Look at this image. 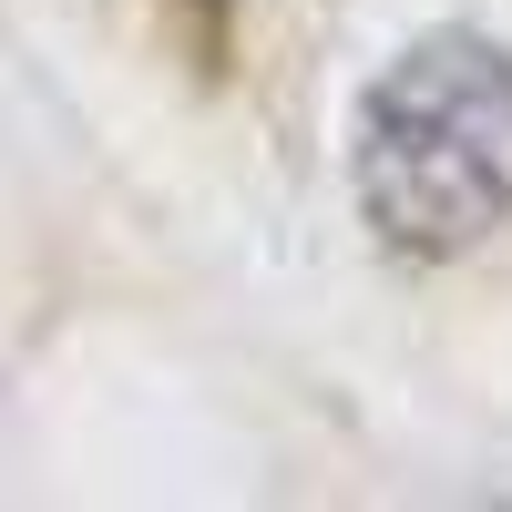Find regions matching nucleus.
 <instances>
[{
    "instance_id": "nucleus-2",
    "label": "nucleus",
    "mask_w": 512,
    "mask_h": 512,
    "mask_svg": "<svg viewBox=\"0 0 512 512\" xmlns=\"http://www.w3.org/2000/svg\"><path fill=\"white\" fill-rule=\"evenodd\" d=\"M195 11H205V21H226V11H236V0H195Z\"/></svg>"
},
{
    "instance_id": "nucleus-1",
    "label": "nucleus",
    "mask_w": 512,
    "mask_h": 512,
    "mask_svg": "<svg viewBox=\"0 0 512 512\" xmlns=\"http://www.w3.org/2000/svg\"><path fill=\"white\" fill-rule=\"evenodd\" d=\"M349 195L410 267H451L512 226V52L492 31L451 21L379 62L349 113Z\"/></svg>"
}]
</instances>
